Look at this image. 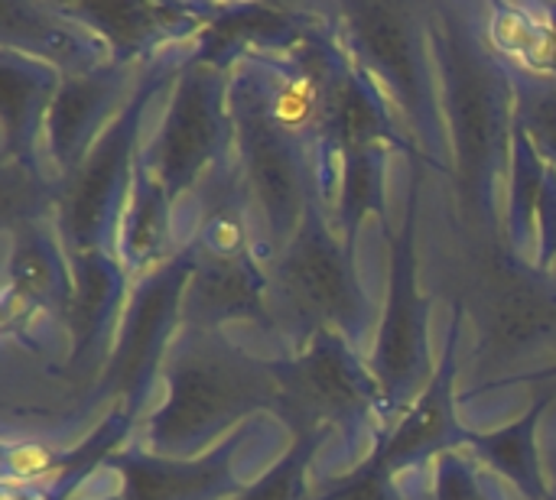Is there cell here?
Listing matches in <instances>:
<instances>
[{"instance_id":"cell-1","label":"cell","mask_w":556,"mask_h":500,"mask_svg":"<svg viewBox=\"0 0 556 500\" xmlns=\"http://www.w3.org/2000/svg\"><path fill=\"white\" fill-rule=\"evenodd\" d=\"M433 36L446 88L443 107L453 140L456 202L463 218L482 231V225L492 218L505 140L515 133L511 107L518 104V81L485 42V29L466 26L459 10H440Z\"/></svg>"},{"instance_id":"cell-2","label":"cell","mask_w":556,"mask_h":500,"mask_svg":"<svg viewBox=\"0 0 556 500\" xmlns=\"http://www.w3.org/2000/svg\"><path fill=\"white\" fill-rule=\"evenodd\" d=\"M163 364L166 403L150 420L156 459H182L235 420L257 410H277V364L238 351L212 329L186 325Z\"/></svg>"},{"instance_id":"cell-3","label":"cell","mask_w":556,"mask_h":500,"mask_svg":"<svg viewBox=\"0 0 556 500\" xmlns=\"http://www.w3.org/2000/svg\"><path fill=\"white\" fill-rule=\"evenodd\" d=\"M459 296L476 322L472 368L479 384L515 377L528 364L544 374V361L556 358L554 277L521 264L511 247L495 241L466 257Z\"/></svg>"},{"instance_id":"cell-4","label":"cell","mask_w":556,"mask_h":500,"mask_svg":"<svg viewBox=\"0 0 556 500\" xmlns=\"http://www.w3.org/2000/svg\"><path fill=\"white\" fill-rule=\"evenodd\" d=\"M270 306L280 332L306 348L316 335H342L358 345L368 329V299L352 267V247L326 218L319 202L296 234L267 264Z\"/></svg>"},{"instance_id":"cell-5","label":"cell","mask_w":556,"mask_h":500,"mask_svg":"<svg viewBox=\"0 0 556 500\" xmlns=\"http://www.w3.org/2000/svg\"><path fill=\"white\" fill-rule=\"evenodd\" d=\"M231 124H235V163L257 221L264 228L267 257L296 234L306 211L316 205L313 150L287 137L267 114L261 88L248 72L231 78Z\"/></svg>"},{"instance_id":"cell-6","label":"cell","mask_w":556,"mask_h":500,"mask_svg":"<svg viewBox=\"0 0 556 500\" xmlns=\"http://www.w3.org/2000/svg\"><path fill=\"white\" fill-rule=\"evenodd\" d=\"M231 146V81L218 65L192 59L179 72L176 98L156 140L140 156V169L176 202L182 192L202 185L228 159Z\"/></svg>"},{"instance_id":"cell-7","label":"cell","mask_w":556,"mask_h":500,"mask_svg":"<svg viewBox=\"0 0 556 500\" xmlns=\"http://www.w3.org/2000/svg\"><path fill=\"white\" fill-rule=\"evenodd\" d=\"M280 400L277 413L296 436L332 433L368 420L381 407V387L355 358V345L342 335H316L293 358L277 361Z\"/></svg>"},{"instance_id":"cell-8","label":"cell","mask_w":556,"mask_h":500,"mask_svg":"<svg viewBox=\"0 0 556 500\" xmlns=\"http://www.w3.org/2000/svg\"><path fill=\"white\" fill-rule=\"evenodd\" d=\"M156 85H160L156 75L147 78L134 104L124 107V114L111 124V130H104L101 140L88 150V156L68 172V182L55 198V231L68 257L104 251L111 218L117 215V208H127L134 172H137V159H130L137 124H140L143 101Z\"/></svg>"},{"instance_id":"cell-9","label":"cell","mask_w":556,"mask_h":500,"mask_svg":"<svg viewBox=\"0 0 556 500\" xmlns=\"http://www.w3.org/2000/svg\"><path fill=\"white\" fill-rule=\"evenodd\" d=\"M339 16L345 23L349 52L355 68L384 94L388 104L404 117L407 143L417 146V133L433 130L437 107L427 88V75L417 52V26L410 7L401 3H342Z\"/></svg>"},{"instance_id":"cell-10","label":"cell","mask_w":556,"mask_h":500,"mask_svg":"<svg viewBox=\"0 0 556 500\" xmlns=\"http://www.w3.org/2000/svg\"><path fill=\"white\" fill-rule=\"evenodd\" d=\"M414 208L407 225L394 244V267H391V296L384 312V329L375 348L371 374L381 387V407L401 410L417 387L424 384L427 368V312L424 299L417 296V257H414Z\"/></svg>"},{"instance_id":"cell-11","label":"cell","mask_w":556,"mask_h":500,"mask_svg":"<svg viewBox=\"0 0 556 500\" xmlns=\"http://www.w3.org/2000/svg\"><path fill=\"white\" fill-rule=\"evenodd\" d=\"M189 273H192V254L186 247L179 257L166 260L134 296L124 322V335L117 342L111 371L104 377L111 394L137 397L153 381L156 364L166 361L163 345L169 338L176 316H182V293Z\"/></svg>"},{"instance_id":"cell-12","label":"cell","mask_w":556,"mask_h":500,"mask_svg":"<svg viewBox=\"0 0 556 500\" xmlns=\"http://www.w3.org/2000/svg\"><path fill=\"white\" fill-rule=\"evenodd\" d=\"M189 329L218 332L225 322H274L267 264L257 257H192V273L182 293V316Z\"/></svg>"},{"instance_id":"cell-13","label":"cell","mask_w":556,"mask_h":500,"mask_svg":"<svg viewBox=\"0 0 556 500\" xmlns=\"http://www.w3.org/2000/svg\"><path fill=\"white\" fill-rule=\"evenodd\" d=\"M124 85V65H104L98 72L88 75H72V78H59V88L46 107V146H49V159L59 166V172H72L85 156H88V143L101 140L98 127L104 120V111L111 101H117Z\"/></svg>"},{"instance_id":"cell-14","label":"cell","mask_w":556,"mask_h":500,"mask_svg":"<svg viewBox=\"0 0 556 500\" xmlns=\"http://www.w3.org/2000/svg\"><path fill=\"white\" fill-rule=\"evenodd\" d=\"M0 36L10 52L23 49L29 55L49 59L65 78L104 68V49L91 26L81 20L52 13L33 3H0Z\"/></svg>"},{"instance_id":"cell-15","label":"cell","mask_w":556,"mask_h":500,"mask_svg":"<svg viewBox=\"0 0 556 500\" xmlns=\"http://www.w3.org/2000/svg\"><path fill=\"white\" fill-rule=\"evenodd\" d=\"M13 251L7 264V322L16 316V309L29 312H68L72 303V273L59 254V238H49V231L39 221H20L13 225Z\"/></svg>"},{"instance_id":"cell-16","label":"cell","mask_w":556,"mask_h":500,"mask_svg":"<svg viewBox=\"0 0 556 500\" xmlns=\"http://www.w3.org/2000/svg\"><path fill=\"white\" fill-rule=\"evenodd\" d=\"M456 345H459V329L453 332V338L446 345L443 371L420 394L417 407L397 423V430L375 449V456L368 459L371 465H378L384 472H394L397 465H407L414 459H424V456H433V452H443L446 446H453V439L459 436V426H456V416H453Z\"/></svg>"},{"instance_id":"cell-17","label":"cell","mask_w":556,"mask_h":500,"mask_svg":"<svg viewBox=\"0 0 556 500\" xmlns=\"http://www.w3.org/2000/svg\"><path fill=\"white\" fill-rule=\"evenodd\" d=\"M485 42L518 85H556V3L489 7Z\"/></svg>"},{"instance_id":"cell-18","label":"cell","mask_w":556,"mask_h":500,"mask_svg":"<svg viewBox=\"0 0 556 500\" xmlns=\"http://www.w3.org/2000/svg\"><path fill=\"white\" fill-rule=\"evenodd\" d=\"M68 264H72V303L65 322L75 342L72 364H78L88 351H94V342L108 329V319L124 296V270L104 251L78 254Z\"/></svg>"},{"instance_id":"cell-19","label":"cell","mask_w":556,"mask_h":500,"mask_svg":"<svg viewBox=\"0 0 556 500\" xmlns=\"http://www.w3.org/2000/svg\"><path fill=\"white\" fill-rule=\"evenodd\" d=\"M235 443H225L218 452H212L199 465H176L169 459H127L124 478H127V500H205L231 485V456Z\"/></svg>"},{"instance_id":"cell-20","label":"cell","mask_w":556,"mask_h":500,"mask_svg":"<svg viewBox=\"0 0 556 500\" xmlns=\"http://www.w3.org/2000/svg\"><path fill=\"white\" fill-rule=\"evenodd\" d=\"M59 88L55 72L20 59L16 52H3L0 62V117H3V146L7 159H23L20 146L29 143L36 124L46 120V107Z\"/></svg>"},{"instance_id":"cell-21","label":"cell","mask_w":556,"mask_h":500,"mask_svg":"<svg viewBox=\"0 0 556 500\" xmlns=\"http://www.w3.org/2000/svg\"><path fill=\"white\" fill-rule=\"evenodd\" d=\"M169 195L156 179L140 169L134 172L130 198L121 218V260L134 270L153 267L169 251Z\"/></svg>"},{"instance_id":"cell-22","label":"cell","mask_w":556,"mask_h":500,"mask_svg":"<svg viewBox=\"0 0 556 500\" xmlns=\"http://www.w3.org/2000/svg\"><path fill=\"white\" fill-rule=\"evenodd\" d=\"M65 13L85 20V26H98L104 42L117 49V55L137 52L140 46L153 42L160 33H186L195 23L189 20L195 10L189 7H150V3H81L68 7Z\"/></svg>"},{"instance_id":"cell-23","label":"cell","mask_w":556,"mask_h":500,"mask_svg":"<svg viewBox=\"0 0 556 500\" xmlns=\"http://www.w3.org/2000/svg\"><path fill=\"white\" fill-rule=\"evenodd\" d=\"M326 169L336 172V231L345 238V244H355V234L362 221L371 211H381L384 205V150H365V153H319Z\"/></svg>"},{"instance_id":"cell-24","label":"cell","mask_w":556,"mask_h":500,"mask_svg":"<svg viewBox=\"0 0 556 500\" xmlns=\"http://www.w3.org/2000/svg\"><path fill=\"white\" fill-rule=\"evenodd\" d=\"M541 407L531 410L521 423L495 433V436H482L476 439V452L495 465L505 478H511L531 500L547 498L544 491V478L538 469V456H534V426H538Z\"/></svg>"},{"instance_id":"cell-25","label":"cell","mask_w":556,"mask_h":500,"mask_svg":"<svg viewBox=\"0 0 556 500\" xmlns=\"http://www.w3.org/2000/svg\"><path fill=\"white\" fill-rule=\"evenodd\" d=\"M518 124L556 166V85H518Z\"/></svg>"},{"instance_id":"cell-26","label":"cell","mask_w":556,"mask_h":500,"mask_svg":"<svg viewBox=\"0 0 556 500\" xmlns=\"http://www.w3.org/2000/svg\"><path fill=\"white\" fill-rule=\"evenodd\" d=\"M329 433H319V436H300L296 446L290 449V456L241 500H300L303 498V478H306V469L313 462V452L316 446L326 439Z\"/></svg>"},{"instance_id":"cell-27","label":"cell","mask_w":556,"mask_h":500,"mask_svg":"<svg viewBox=\"0 0 556 500\" xmlns=\"http://www.w3.org/2000/svg\"><path fill=\"white\" fill-rule=\"evenodd\" d=\"M433 498L437 500H492L489 495H485L482 482L476 478V472H472L459 456H440Z\"/></svg>"},{"instance_id":"cell-28","label":"cell","mask_w":556,"mask_h":500,"mask_svg":"<svg viewBox=\"0 0 556 500\" xmlns=\"http://www.w3.org/2000/svg\"><path fill=\"white\" fill-rule=\"evenodd\" d=\"M323 500H404L397 495V488L391 485V472L365 462L358 475H352L345 485H339L332 495Z\"/></svg>"},{"instance_id":"cell-29","label":"cell","mask_w":556,"mask_h":500,"mask_svg":"<svg viewBox=\"0 0 556 500\" xmlns=\"http://www.w3.org/2000/svg\"><path fill=\"white\" fill-rule=\"evenodd\" d=\"M554 377H556V368H554V371H551V374H544V377H538V381H554Z\"/></svg>"},{"instance_id":"cell-30","label":"cell","mask_w":556,"mask_h":500,"mask_svg":"<svg viewBox=\"0 0 556 500\" xmlns=\"http://www.w3.org/2000/svg\"><path fill=\"white\" fill-rule=\"evenodd\" d=\"M551 465H554V475H556V449L551 452Z\"/></svg>"},{"instance_id":"cell-31","label":"cell","mask_w":556,"mask_h":500,"mask_svg":"<svg viewBox=\"0 0 556 500\" xmlns=\"http://www.w3.org/2000/svg\"><path fill=\"white\" fill-rule=\"evenodd\" d=\"M541 500H556V498H554V495H547V498H541Z\"/></svg>"}]
</instances>
